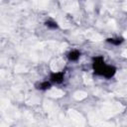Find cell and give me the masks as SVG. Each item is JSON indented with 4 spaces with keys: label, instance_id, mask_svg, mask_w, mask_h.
I'll return each instance as SVG.
<instances>
[{
    "label": "cell",
    "instance_id": "4",
    "mask_svg": "<svg viewBox=\"0 0 127 127\" xmlns=\"http://www.w3.org/2000/svg\"><path fill=\"white\" fill-rule=\"evenodd\" d=\"M52 85L53 83L50 81V80H43V81H39L35 84V87L36 89L38 90H41V91H46V90H49L52 88Z\"/></svg>",
    "mask_w": 127,
    "mask_h": 127
},
{
    "label": "cell",
    "instance_id": "3",
    "mask_svg": "<svg viewBox=\"0 0 127 127\" xmlns=\"http://www.w3.org/2000/svg\"><path fill=\"white\" fill-rule=\"evenodd\" d=\"M81 56V53L79 50L77 49H73V50H70L67 54H66V58L69 62H77L79 60Z\"/></svg>",
    "mask_w": 127,
    "mask_h": 127
},
{
    "label": "cell",
    "instance_id": "1",
    "mask_svg": "<svg viewBox=\"0 0 127 127\" xmlns=\"http://www.w3.org/2000/svg\"><path fill=\"white\" fill-rule=\"evenodd\" d=\"M92 70L95 75L104 77L106 79H111L117 72V68L113 64H106L102 56H96L92 59Z\"/></svg>",
    "mask_w": 127,
    "mask_h": 127
},
{
    "label": "cell",
    "instance_id": "5",
    "mask_svg": "<svg viewBox=\"0 0 127 127\" xmlns=\"http://www.w3.org/2000/svg\"><path fill=\"white\" fill-rule=\"evenodd\" d=\"M124 38L123 37H112V38H107L106 39V42L110 45H113V46H119L121 45L122 43H124Z\"/></svg>",
    "mask_w": 127,
    "mask_h": 127
},
{
    "label": "cell",
    "instance_id": "6",
    "mask_svg": "<svg viewBox=\"0 0 127 127\" xmlns=\"http://www.w3.org/2000/svg\"><path fill=\"white\" fill-rule=\"evenodd\" d=\"M44 25L48 28V29H51V30H56V29H59V24H58V22L57 21H55V20H47L45 23H44Z\"/></svg>",
    "mask_w": 127,
    "mask_h": 127
},
{
    "label": "cell",
    "instance_id": "2",
    "mask_svg": "<svg viewBox=\"0 0 127 127\" xmlns=\"http://www.w3.org/2000/svg\"><path fill=\"white\" fill-rule=\"evenodd\" d=\"M49 80L55 84H62L64 80V71H53V72H51Z\"/></svg>",
    "mask_w": 127,
    "mask_h": 127
}]
</instances>
